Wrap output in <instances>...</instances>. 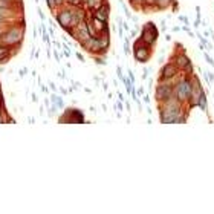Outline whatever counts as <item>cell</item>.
<instances>
[{
  "mask_svg": "<svg viewBox=\"0 0 214 214\" xmlns=\"http://www.w3.org/2000/svg\"><path fill=\"white\" fill-rule=\"evenodd\" d=\"M182 73V72H181ZM191 90H193V86H191V78L185 73H182V76H179V80L175 84V97L182 103H188L190 97H191Z\"/></svg>",
  "mask_w": 214,
  "mask_h": 214,
  "instance_id": "1",
  "label": "cell"
},
{
  "mask_svg": "<svg viewBox=\"0 0 214 214\" xmlns=\"http://www.w3.org/2000/svg\"><path fill=\"white\" fill-rule=\"evenodd\" d=\"M23 34H25L23 26H19V25L8 26L2 38H0V43L5 46H19L23 40Z\"/></svg>",
  "mask_w": 214,
  "mask_h": 214,
  "instance_id": "2",
  "label": "cell"
},
{
  "mask_svg": "<svg viewBox=\"0 0 214 214\" xmlns=\"http://www.w3.org/2000/svg\"><path fill=\"white\" fill-rule=\"evenodd\" d=\"M133 57L138 63H147L151 58V46L145 45L141 38H136L133 43Z\"/></svg>",
  "mask_w": 214,
  "mask_h": 214,
  "instance_id": "3",
  "label": "cell"
},
{
  "mask_svg": "<svg viewBox=\"0 0 214 214\" xmlns=\"http://www.w3.org/2000/svg\"><path fill=\"white\" fill-rule=\"evenodd\" d=\"M139 38L148 46H155L156 45V41L159 38V31H158V28L155 26L153 22H147L145 25H142Z\"/></svg>",
  "mask_w": 214,
  "mask_h": 214,
  "instance_id": "4",
  "label": "cell"
},
{
  "mask_svg": "<svg viewBox=\"0 0 214 214\" xmlns=\"http://www.w3.org/2000/svg\"><path fill=\"white\" fill-rule=\"evenodd\" d=\"M57 22L63 29L72 28V9H70V5L64 3L60 8V11L57 12Z\"/></svg>",
  "mask_w": 214,
  "mask_h": 214,
  "instance_id": "5",
  "label": "cell"
},
{
  "mask_svg": "<svg viewBox=\"0 0 214 214\" xmlns=\"http://www.w3.org/2000/svg\"><path fill=\"white\" fill-rule=\"evenodd\" d=\"M179 75H181L179 67H178L173 61H168V63H165V64L161 67V72H159V81L170 80V78H175V76H179Z\"/></svg>",
  "mask_w": 214,
  "mask_h": 214,
  "instance_id": "6",
  "label": "cell"
},
{
  "mask_svg": "<svg viewBox=\"0 0 214 214\" xmlns=\"http://www.w3.org/2000/svg\"><path fill=\"white\" fill-rule=\"evenodd\" d=\"M92 15H93L95 19H98V20H101V22L107 23V22H109V15H110V5L106 2V3H104V5H101L98 9L92 11Z\"/></svg>",
  "mask_w": 214,
  "mask_h": 214,
  "instance_id": "7",
  "label": "cell"
},
{
  "mask_svg": "<svg viewBox=\"0 0 214 214\" xmlns=\"http://www.w3.org/2000/svg\"><path fill=\"white\" fill-rule=\"evenodd\" d=\"M203 57H205V60H206V63H208L209 66H212V67H214V60L211 58V55H209V54H208L206 51H203Z\"/></svg>",
  "mask_w": 214,
  "mask_h": 214,
  "instance_id": "8",
  "label": "cell"
},
{
  "mask_svg": "<svg viewBox=\"0 0 214 214\" xmlns=\"http://www.w3.org/2000/svg\"><path fill=\"white\" fill-rule=\"evenodd\" d=\"M203 73L206 75L208 83H209V84H212V83H214V73H212V72H209V70H203Z\"/></svg>",
  "mask_w": 214,
  "mask_h": 214,
  "instance_id": "9",
  "label": "cell"
},
{
  "mask_svg": "<svg viewBox=\"0 0 214 214\" xmlns=\"http://www.w3.org/2000/svg\"><path fill=\"white\" fill-rule=\"evenodd\" d=\"M95 63H97V64H103V66L107 64V61H106L104 57H101V55H95Z\"/></svg>",
  "mask_w": 214,
  "mask_h": 214,
  "instance_id": "10",
  "label": "cell"
},
{
  "mask_svg": "<svg viewBox=\"0 0 214 214\" xmlns=\"http://www.w3.org/2000/svg\"><path fill=\"white\" fill-rule=\"evenodd\" d=\"M46 3H48V6H49V9H52V11H55V9H57V5H55V0H46Z\"/></svg>",
  "mask_w": 214,
  "mask_h": 214,
  "instance_id": "11",
  "label": "cell"
},
{
  "mask_svg": "<svg viewBox=\"0 0 214 214\" xmlns=\"http://www.w3.org/2000/svg\"><path fill=\"white\" fill-rule=\"evenodd\" d=\"M178 19H179L184 25H188V26H190V20H188V17H185V15H179Z\"/></svg>",
  "mask_w": 214,
  "mask_h": 214,
  "instance_id": "12",
  "label": "cell"
},
{
  "mask_svg": "<svg viewBox=\"0 0 214 214\" xmlns=\"http://www.w3.org/2000/svg\"><path fill=\"white\" fill-rule=\"evenodd\" d=\"M196 19L200 20L202 19V14H200V6H196Z\"/></svg>",
  "mask_w": 214,
  "mask_h": 214,
  "instance_id": "13",
  "label": "cell"
},
{
  "mask_svg": "<svg viewBox=\"0 0 214 214\" xmlns=\"http://www.w3.org/2000/svg\"><path fill=\"white\" fill-rule=\"evenodd\" d=\"M161 31H162V32H165V31H167V25H165V20H162V22H161Z\"/></svg>",
  "mask_w": 214,
  "mask_h": 214,
  "instance_id": "14",
  "label": "cell"
},
{
  "mask_svg": "<svg viewBox=\"0 0 214 214\" xmlns=\"http://www.w3.org/2000/svg\"><path fill=\"white\" fill-rule=\"evenodd\" d=\"M173 32H179V31H182V28L181 26H173V29H171Z\"/></svg>",
  "mask_w": 214,
  "mask_h": 214,
  "instance_id": "15",
  "label": "cell"
},
{
  "mask_svg": "<svg viewBox=\"0 0 214 214\" xmlns=\"http://www.w3.org/2000/svg\"><path fill=\"white\" fill-rule=\"evenodd\" d=\"M193 26H194V28H196V29H197V28H199V26H200V20H197V19H196V22H194V23H193Z\"/></svg>",
  "mask_w": 214,
  "mask_h": 214,
  "instance_id": "16",
  "label": "cell"
},
{
  "mask_svg": "<svg viewBox=\"0 0 214 214\" xmlns=\"http://www.w3.org/2000/svg\"><path fill=\"white\" fill-rule=\"evenodd\" d=\"M76 58H78L80 61H84V57H83V55H81L80 52H76Z\"/></svg>",
  "mask_w": 214,
  "mask_h": 214,
  "instance_id": "17",
  "label": "cell"
},
{
  "mask_svg": "<svg viewBox=\"0 0 214 214\" xmlns=\"http://www.w3.org/2000/svg\"><path fill=\"white\" fill-rule=\"evenodd\" d=\"M205 48H206L205 45H202V43H199V49H200V52H203V51H205Z\"/></svg>",
  "mask_w": 214,
  "mask_h": 214,
  "instance_id": "18",
  "label": "cell"
},
{
  "mask_svg": "<svg viewBox=\"0 0 214 214\" xmlns=\"http://www.w3.org/2000/svg\"><path fill=\"white\" fill-rule=\"evenodd\" d=\"M130 34H132V37H136L138 31H136V29H130Z\"/></svg>",
  "mask_w": 214,
  "mask_h": 214,
  "instance_id": "19",
  "label": "cell"
},
{
  "mask_svg": "<svg viewBox=\"0 0 214 214\" xmlns=\"http://www.w3.org/2000/svg\"><path fill=\"white\" fill-rule=\"evenodd\" d=\"M165 40H167V41H170V40H171V35H170V34H167V35H165Z\"/></svg>",
  "mask_w": 214,
  "mask_h": 214,
  "instance_id": "20",
  "label": "cell"
},
{
  "mask_svg": "<svg viewBox=\"0 0 214 214\" xmlns=\"http://www.w3.org/2000/svg\"><path fill=\"white\" fill-rule=\"evenodd\" d=\"M144 93V89L142 87H139V90H138V95H142Z\"/></svg>",
  "mask_w": 214,
  "mask_h": 214,
  "instance_id": "21",
  "label": "cell"
},
{
  "mask_svg": "<svg viewBox=\"0 0 214 214\" xmlns=\"http://www.w3.org/2000/svg\"><path fill=\"white\" fill-rule=\"evenodd\" d=\"M212 12H214V9H212Z\"/></svg>",
  "mask_w": 214,
  "mask_h": 214,
  "instance_id": "22",
  "label": "cell"
}]
</instances>
